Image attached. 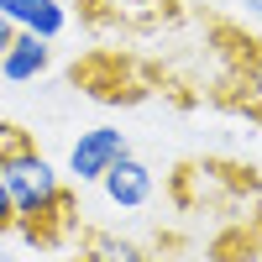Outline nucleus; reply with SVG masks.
I'll list each match as a JSON object with an SVG mask.
<instances>
[{"label": "nucleus", "instance_id": "f257e3e1", "mask_svg": "<svg viewBox=\"0 0 262 262\" xmlns=\"http://www.w3.org/2000/svg\"><path fill=\"white\" fill-rule=\"evenodd\" d=\"M0 184L16 215V231L32 247H63L79 231V200L63 184V173L42 158L27 126L0 121Z\"/></svg>", "mask_w": 262, "mask_h": 262}, {"label": "nucleus", "instance_id": "f03ea898", "mask_svg": "<svg viewBox=\"0 0 262 262\" xmlns=\"http://www.w3.org/2000/svg\"><path fill=\"white\" fill-rule=\"evenodd\" d=\"M126 152H131L126 131L95 126V131H84V137L74 142V152H69V179H74V184H100V173L111 168L116 158H126Z\"/></svg>", "mask_w": 262, "mask_h": 262}, {"label": "nucleus", "instance_id": "7ed1b4c3", "mask_svg": "<svg viewBox=\"0 0 262 262\" xmlns=\"http://www.w3.org/2000/svg\"><path fill=\"white\" fill-rule=\"evenodd\" d=\"M100 189H105V200L111 205H121V210H142L147 200H152V168L142 163V158H116L111 168L100 173Z\"/></svg>", "mask_w": 262, "mask_h": 262}, {"label": "nucleus", "instance_id": "20e7f679", "mask_svg": "<svg viewBox=\"0 0 262 262\" xmlns=\"http://www.w3.org/2000/svg\"><path fill=\"white\" fill-rule=\"evenodd\" d=\"M0 16H6L16 32H32L42 42H53L69 27V11H63L58 0H0Z\"/></svg>", "mask_w": 262, "mask_h": 262}, {"label": "nucleus", "instance_id": "39448f33", "mask_svg": "<svg viewBox=\"0 0 262 262\" xmlns=\"http://www.w3.org/2000/svg\"><path fill=\"white\" fill-rule=\"evenodd\" d=\"M226 105H236V111H247V116L262 121V42L257 37L242 42V63H236V74H231Z\"/></svg>", "mask_w": 262, "mask_h": 262}, {"label": "nucleus", "instance_id": "423d86ee", "mask_svg": "<svg viewBox=\"0 0 262 262\" xmlns=\"http://www.w3.org/2000/svg\"><path fill=\"white\" fill-rule=\"evenodd\" d=\"M74 262H152L137 242H126L116 231H95V226H79L74 236Z\"/></svg>", "mask_w": 262, "mask_h": 262}, {"label": "nucleus", "instance_id": "0eeeda50", "mask_svg": "<svg viewBox=\"0 0 262 262\" xmlns=\"http://www.w3.org/2000/svg\"><path fill=\"white\" fill-rule=\"evenodd\" d=\"M48 63H53L48 42L32 37V32H16V42L6 48V58H0V74H6L11 84H27V79H37V74H48Z\"/></svg>", "mask_w": 262, "mask_h": 262}, {"label": "nucleus", "instance_id": "6e6552de", "mask_svg": "<svg viewBox=\"0 0 262 262\" xmlns=\"http://www.w3.org/2000/svg\"><path fill=\"white\" fill-rule=\"evenodd\" d=\"M215 262H262V221L226 231L221 242H215Z\"/></svg>", "mask_w": 262, "mask_h": 262}, {"label": "nucleus", "instance_id": "1a4fd4ad", "mask_svg": "<svg viewBox=\"0 0 262 262\" xmlns=\"http://www.w3.org/2000/svg\"><path fill=\"white\" fill-rule=\"evenodd\" d=\"M16 231V215H11V200H6V184H0V236Z\"/></svg>", "mask_w": 262, "mask_h": 262}, {"label": "nucleus", "instance_id": "9d476101", "mask_svg": "<svg viewBox=\"0 0 262 262\" xmlns=\"http://www.w3.org/2000/svg\"><path fill=\"white\" fill-rule=\"evenodd\" d=\"M11 42H16V27H11L6 16H0V58H6V48H11Z\"/></svg>", "mask_w": 262, "mask_h": 262}, {"label": "nucleus", "instance_id": "9b49d317", "mask_svg": "<svg viewBox=\"0 0 262 262\" xmlns=\"http://www.w3.org/2000/svg\"><path fill=\"white\" fill-rule=\"evenodd\" d=\"M242 6H247V11H252V16L262 21V0H242Z\"/></svg>", "mask_w": 262, "mask_h": 262}]
</instances>
